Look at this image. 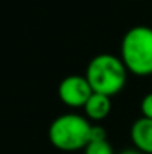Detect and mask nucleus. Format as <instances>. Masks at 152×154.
<instances>
[{"label": "nucleus", "instance_id": "nucleus-8", "mask_svg": "<svg viewBox=\"0 0 152 154\" xmlns=\"http://www.w3.org/2000/svg\"><path fill=\"white\" fill-rule=\"evenodd\" d=\"M140 112H142V117L152 120V91L143 96L140 102Z\"/></svg>", "mask_w": 152, "mask_h": 154}, {"label": "nucleus", "instance_id": "nucleus-5", "mask_svg": "<svg viewBox=\"0 0 152 154\" xmlns=\"http://www.w3.org/2000/svg\"><path fill=\"white\" fill-rule=\"evenodd\" d=\"M130 138L139 151L143 154H152V120L146 117L137 118L130 129Z\"/></svg>", "mask_w": 152, "mask_h": 154}, {"label": "nucleus", "instance_id": "nucleus-6", "mask_svg": "<svg viewBox=\"0 0 152 154\" xmlns=\"http://www.w3.org/2000/svg\"><path fill=\"white\" fill-rule=\"evenodd\" d=\"M84 111H85V117L91 123L103 121L112 111V100L109 96H104L100 93H93L88 102L85 103Z\"/></svg>", "mask_w": 152, "mask_h": 154}, {"label": "nucleus", "instance_id": "nucleus-2", "mask_svg": "<svg viewBox=\"0 0 152 154\" xmlns=\"http://www.w3.org/2000/svg\"><path fill=\"white\" fill-rule=\"evenodd\" d=\"M93 123L81 114L67 112L52 120L48 138L52 147L64 153L84 150L91 138Z\"/></svg>", "mask_w": 152, "mask_h": 154}, {"label": "nucleus", "instance_id": "nucleus-9", "mask_svg": "<svg viewBox=\"0 0 152 154\" xmlns=\"http://www.w3.org/2000/svg\"><path fill=\"white\" fill-rule=\"evenodd\" d=\"M119 154H143V153H142V151H139L137 148H134V147H133V148H125V150H122Z\"/></svg>", "mask_w": 152, "mask_h": 154}, {"label": "nucleus", "instance_id": "nucleus-3", "mask_svg": "<svg viewBox=\"0 0 152 154\" xmlns=\"http://www.w3.org/2000/svg\"><path fill=\"white\" fill-rule=\"evenodd\" d=\"M121 60L136 76H152V27L134 26L121 41Z\"/></svg>", "mask_w": 152, "mask_h": 154}, {"label": "nucleus", "instance_id": "nucleus-7", "mask_svg": "<svg viewBox=\"0 0 152 154\" xmlns=\"http://www.w3.org/2000/svg\"><path fill=\"white\" fill-rule=\"evenodd\" d=\"M84 154H115L110 142L107 139L101 141H90L84 148Z\"/></svg>", "mask_w": 152, "mask_h": 154}, {"label": "nucleus", "instance_id": "nucleus-1", "mask_svg": "<svg viewBox=\"0 0 152 154\" xmlns=\"http://www.w3.org/2000/svg\"><path fill=\"white\" fill-rule=\"evenodd\" d=\"M128 70L121 57L113 54H97L87 66L85 78L94 93L104 96H115L122 91L127 84Z\"/></svg>", "mask_w": 152, "mask_h": 154}, {"label": "nucleus", "instance_id": "nucleus-4", "mask_svg": "<svg viewBox=\"0 0 152 154\" xmlns=\"http://www.w3.org/2000/svg\"><path fill=\"white\" fill-rule=\"evenodd\" d=\"M93 93L85 75H67L58 84V97L69 108H84Z\"/></svg>", "mask_w": 152, "mask_h": 154}]
</instances>
